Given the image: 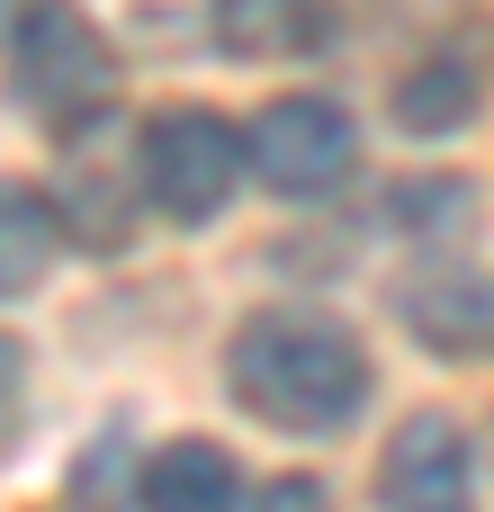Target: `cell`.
<instances>
[{"label": "cell", "mask_w": 494, "mask_h": 512, "mask_svg": "<svg viewBox=\"0 0 494 512\" xmlns=\"http://www.w3.org/2000/svg\"><path fill=\"white\" fill-rule=\"evenodd\" d=\"M135 486H144V477H135V450H126L117 432H99V441L81 450V468H72V512H117Z\"/></svg>", "instance_id": "13"}, {"label": "cell", "mask_w": 494, "mask_h": 512, "mask_svg": "<svg viewBox=\"0 0 494 512\" xmlns=\"http://www.w3.org/2000/svg\"><path fill=\"white\" fill-rule=\"evenodd\" d=\"M18 360H27V351H18V342H9V333H0V405H9V396H18Z\"/></svg>", "instance_id": "15"}, {"label": "cell", "mask_w": 494, "mask_h": 512, "mask_svg": "<svg viewBox=\"0 0 494 512\" xmlns=\"http://www.w3.org/2000/svg\"><path fill=\"white\" fill-rule=\"evenodd\" d=\"M144 512H243V477L216 441H171L144 459V486H135Z\"/></svg>", "instance_id": "9"}, {"label": "cell", "mask_w": 494, "mask_h": 512, "mask_svg": "<svg viewBox=\"0 0 494 512\" xmlns=\"http://www.w3.org/2000/svg\"><path fill=\"white\" fill-rule=\"evenodd\" d=\"M135 171H144L153 216L216 225L225 198H234V180H243V135L216 108H153L144 135H135Z\"/></svg>", "instance_id": "3"}, {"label": "cell", "mask_w": 494, "mask_h": 512, "mask_svg": "<svg viewBox=\"0 0 494 512\" xmlns=\"http://www.w3.org/2000/svg\"><path fill=\"white\" fill-rule=\"evenodd\" d=\"M396 324L432 360H494V270H423V279H405Z\"/></svg>", "instance_id": "7"}, {"label": "cell", "mask_w": 494, "mask_h": 512, "mask_svg": "<svg viewBox=\"0 0 494 512\" xmlns=\"http://www.w3.org/2000/svg\"><path fill=\"white\" fill-rule=\"evenodd\" d=\"M360 162V126L351 108L297 90V99H270L252 126H243V171H261V189L279 198H333Z\"/></svg>", "instance_id": "4"}, {"label": "cell", "mask_w": 494, "mask_h": 512, "mask_svg": "<svg viewBox=\"0 0 494 512\" xmlns=\"http://www.w3.org/2000/svg\"><path fill=\"white\" fill-rule=\"evenodd\" d=\"M54 252H63L54 198H45V189H27V180H0V297H27V288H45Z\"/></svg>", "instance_id": "10"}, {"label": "cell", "mask_w": 494, "mask_h": 512, "mask_svg": "<svg viewBox=\"0 0 494 512\" xmlns=\"http://www.w3.org/2000/svg\"><path fill=\"white\" fill-rule=\"evenodd\" d=\"M225 387L279 432H342L369 405V351L324 306H261L225 342Z\"/></svg>", "instance_id": "1"}, {"label": "cell", "mask_w": 494, "mask_h": 512, "mask_svg": "<svg viewBox=\"0 0 494 512\" xmlns=\"http://www.w3.org/2000/svg\"><path fill=\"white\" fill-rule=\"evenodd\" d=\"M9 81L18 99L45 117V126H81L108 108L117 90V54L108 36L72 9V0H18V27H9Z\"/></svg>", "instance_id": "2"}, {"label": "cell", "mask_w": 494, "mask_h": 512, "mask_svg": "<svg viewBox=\"0 0 494 512\" xmlns=\"http://www.w3.org/2000/svg\"><path fill=\"white\" fill-rule=\"evenodd\" d=\"M135 198H144V171L135 153H117V117H81L63 126V171H54V225L90 252H117L135 234Z\"/></svg>", "instance_id": "5"}, {"label": "cell", "mask_w": 494, "mask_h": 512, "mask_svg": "<svg viewBox=\"0 0 494 512\" xmlns=\"http://www.w3.org/2000/svg\"><path fill=\"white\" fill-rule=\"evenodd\" d=\"M477 99H486L477 63L432 54V63H414V72L396 81V126H405V135H459V126L477 117Z\"/></svg>", "instance_id": "11"}, {"label": "cell", "mask_w": 494, "mask_h": 512, "mask_svg": "<svg viewBox=\"0 0 494 512\" xmlns=\"http://www.w3.org/2000/svg\"><path fill=\"white\" fill-rule=\"evenodd\" d=\"M207 18H216V45L243 63H288V54H315L333 36L324 0H216Z\"/></svg>", "instance_id": "8"}, {"label": "cell", "mask_w": 494, "mask_h": 512, "mask_svg": "<svg viewBox=\"0 0 494 512\" xmlns=\"http://www.w3.org/2000/svg\"><path fill=\"white\" fill-rule=\"evenodd\" d=\"M378 504L387 512H468V432L423 405L396 423V441L378 450Z\"/></svg>", "instance_id": "6"}, {"label": "cell", "mask_w": 494, "mask_h": 512, "mask_svg": "<svg viewBox=\"0 0 494 512\" xmlns=\"http://www.w3.org/2000/svg\"><path fill=\"white\" fill-rule=\"evenodd\" d=\"M468 207H477L468 180H396V189H387L396 234H450V225H468Z\"/></svg>", "instance_id": "12"}, {"label": "cell", "mask_w": 494, "mask_h": 512, "mask_svg": "<svg viewBox=\"0 0 494 512\" xmlns=\"http://www.w3.org/2000/svg\"><path fill=\"white\" fill-rule=\"evenodd\" d=\"M252 512H333V486L324 477H270Z\"/></svg>", "instance_id": "14"}]
</instances>
